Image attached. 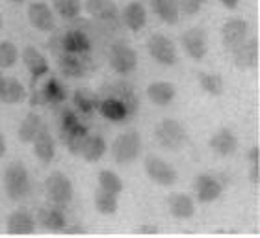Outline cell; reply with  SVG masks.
Here are the masks:
<instances>
[{"label": "cell", "instance_id": "obj_34", "mask_svg": "<svg viewBox=\"0 0 260 238\" xmlns=\"http://www.w3.org/2000/svg\"><path fill=\"white\" fill-rule=\"evenodd\" d=\"M73 99H75L76 108L80 110V112H84V114H89V112H93L99 106L97 97L89 90H76Z\"/></svg>", "mask_w": 260, "mask_h": 238}, {"label": "cell", "instance_id": "obj_27", "mask_svg": "<svg viewBox=\"0 0 260 238\" xmlns=\"http://www.w3.org/2000/svg\"><path fill=\"white\" fill-rule=\"evenodd\" d=\"M58 67H60V71L65 76H71V78H82V76L86 75V65H84V62L76 58L75 54H71V52L65 56H60Z\"/></svg>", "mask_w": 260, "mask_h": 238}, {"label": "cell", "instance_id": "obj_25", "mask_svg": "<svg viewBox=\"0 0 260 238\" xmlns=\"http://www.w3.org/2000/svg\"><path fill=\"white\" fill-rule=\"evenodd\" d=\"M41 127H43L41 117H39L38 114L30 112L26 117L22 119V123L19 125V132H17V136H19V140H21L22 143H32L34 138H36L38 132L41 130Z\"/></svg>", "mask_w": 260, "mask_h": 238}, {"label": "cell", "instance_id": "obj_39", "mask_svg": "<svg viewBox=\"0 0 260 238\" xmlns=\"http://www.w3.org/2000/svg\"><path fill=\"white\" fill-rule=\"evenodd\" d=\"M136 234H158L160 231H158V227H154V225H140L138 229H134Z\"/></svg>", "mask_w": 260, "mask_h": 238}, {"label": "cell", "instance_id": "obj_22", "mask_svg": "<svg viewBox=\"0 0 260 238\" xmlns=\"http://www.w3.org/2000/svg\"><path fill=\"white\" fill-rule=\"evenodd\" d=\"M151 8L164 22H168V24H177L179 22V0H151Z\"/></svg>", "mask_w": 260, "mask_h": 238}, {"label": "cell", "instance_id": "obj_4", "mask_svg": "<svg viewBox=\"0 0 260 238\" xmlns=\"http://www.w3.org/2000/svg\"><path fill=\"white\" fill-rule=\"evenodd\" d=\"M45 190L47 195L52 203H56L58 206H63L67 203H71L73 199V184L67 178V175H63L61 171H52L45 181Z\"/></svg>", "mask_w": 260, "mask_h": 238}, {"label": "cell", "instance_id": "obj_2", "mask_svg": "<svg viewBox=\"0 0 260 238\" xmlns=\"http://www.w3.org/2000/svg\"><path fill=\"white\" fill-rule=\"evenodd\" d=\"M141 153V136L134 130L125 132L115 138V141L112 143V157L117 164L126 166L132 164L134 160H138Z\"/></svg>", "mask_w": 260, "mask_h": 238}, {"label": "cell", "instance_id": "obj_23", "mask_svg": "<svg viewBox=\"0 0 260 238\" xmlns=\"http://www.w3.org/2000/svg\"><path fill=\"white\" fill-rule=\"evenodd\" d=\"M26 99V90L21 82L15 78H4V84L0 87V101L6 104H17Z\"/></svg>", "mask_w": 260, "mask_h": 238}, {"label": "cell", "instance_id": "obj_20", "mask_svg": "<svg viewBox=\"0 0 260 238\" xmlns=\"http://www.w3.org/2000/svg\"><path fill=\"white\" fill-rule=\"evenodd\" d=\"M175 93H177V90L171 82H152L151 86L147 87V97L156 106H168L175 99Z\"/></svg>", "mask_w": 260, "mask_h": 238}, {"label": "cell", "instance_id": "obj_10", "mask_svg": "<svg viewBox=\"0 0 260 238\" xmlns=\"http://www.w3.org/2000/svg\"><path fill=\"white\" fill-rule=\"evenodd\" d=\"M193 190L201 203H212L221 195L223 184L212 175H199L193 181Z\"/></svg>", "mask_w": 260, "mask_h": 238}, {"label": "cell", "instance_id": "obj_26", "mask_svg": "<svg viewBox=\"0 0 260 238\" xmlns=\"http://www.w3.org/2000/svg\"><path fill=\"white\" fill-rule=\"evenodd\" d=\"M39 223L47 231H52V233H61L63 227L67 225L63 212L60 209H43V211H39Z\"/></svg>", "mask_w": 260, "mask_h": 238}, {"label": "cell", "instance_id": "obj_6", "mask_svg": "<svg viewBox=\"0 0 260 238\" xmlns=\"http://www.w3.org/2000/svg\"><path fill=\"white\" fill-rule=\"evenodd\" d=\"M110 65L119 75H130L138 67V54L126 43H114L110 49Z\"/></svg>", "mask_w": 260, "mask_h": 238}, {"label": "cell", "instance_id": "obj_18", "mask_svg": "<svg viewBox=\"0 0 260 238\" xmlns=\"http://www.w3.org/2000/svg\"><path fill=\"white\" fill-rule=\"evenodd\" d=\"M121 19H123V22H125L132 32H138V30H141V28L145 26L147 22L145 6L141 4V2H130L125 10H123V13H121Z\"/></svg>", "mask_w": 260, "mask_h": 238}, {"label": "cell", "instance_id": "obj_38", "mask_svg": "<svg viewBox=\"0 0 260 238\" xmlns=\"http://www.w3.org/2000/svg\"><path fill=\"white\" fill-rule=\"evenodd\" d=\"M78 123H80V121L76 119V115L67 110V112L61 115V132H67V130H71L73 127H76Z\"/></svg>", "mask_w": 260, "mask_h": 238}, {"label": "cell", "instance_id": "obj_17", "mask_svg": "<svg viewBox=\"0 0 260 238\" xmlns=\"http://www.w3.org/2000/svg\"><path fill=\"white\" fill-rule=\"evenodd\" d=\"M106 153V141H104L103 136L91 134L84 138V143H82L80 149V157L87 162H99L101 158L104 157Z\"/></svg>", "mask_w": 260, "mask_h": 238}, {"label": "cell", "instance_id": "obj_3", "mask_svg": "<svg viewBox=\"0 0 260 238\" xmlns=\"http://www.w3.org/2000/svg\"><path fill=\"white\" fill-rule=\"evenodd\" d=\"M154 136H156V141L164 149L168 151H179L180 147L184 145L186 140H188V134H186L184 127L175 121V119H164L156 125L154 129Z\"/></svg>", "mask_w": 260, "mask_h": 238}, {"label": "cell", "instance_id": "obj_46", "mask_svg": "<svg viewBox=\"0 0 260 238\" xmlns=\"http://www.w3.org/2000/svg\"><path fill=\"white\" fill-rule=\"evenodd\" d=\"M11 2H19V4H21V2H24V0H11Z\"/></svg>", "mask_w": 260, "mask_h": 238}, {"label": "cell", "instance_id": "obj_36", "mask_svg": "<svg viewBox=\"0 0 260 238\" xmlns=\"http://www.w3.org/2000/svg\"><path fill=\"white\" fill-rule=\"evenodd\" d=\"M52 2H54L56 11L63 19H75L80 13V0H52Z\"/></svg>", "mask_w": 260, "mask_h": 238}, {"label": "cell", "instance_id": "obj_31", "mask_svg": "<svg viewBox=\"0 0 260 238\" xmlns=\"http://www.w3.org/2000/svg\"><path fill=\"white\" fill-rule=\"evenodd\" d=\"M99 188H103L104 192L114 195H119L123 192V181L119 178V175L110 169H103L99 173Z\"/></svg>", "mask_w": 260, "mask_h": 238}, {"label": "cell", "instance_id": "obj_30", "mask_svg": "<svg viewBox=\"0 0 260 238\" xmlns=\"http://www.w3.org/2000/svg\"><path fill=\"white\" fill-rule=\"evenodd\" d=\"M61 136H63L67 149H69L73 155H80V149H82V143H84V138L87 136V129L84 127V125L78 123L76 127H73L71 130L63 132Z\"/></svg>", "mask_w": 260, "mask_h": 238}, {"label": "cell", "instance_id": "obj_41", "mask_svg": "<svg viewBox=\"0 0 260 238\" xmlns=\"http://www.w3.org/2000/svg\"><path fill=\"white\" fill-rule=\"evenodd\" d=\"M247 158H249V164H260V147L258 145L251 147Z\"/></svg>", "mask_w": 260, "mask_h": 238}, {"label": "cell", "instance_id": "obj_5", "mask_svg": "<svg viewBox=\"0 0 260 238\" xmlns=\"http://www.w3.org/2000/svg\"><path fill=\"white\" fill-rule=\"evenodd\" d=\"M143 166H145L147 177L151 178L152 183L160 184V186H173L179 178L173 166L162 160L160 157H147Z\"/></svg>", "mask_w": 260, "mask_h": 238}, {"label": "cell", "instance_id": "obj_33", "mask_svg": "<svg viewBox=\"0 0 260 238\" xmlns=\"http://www.w3.org/2000/svg\"><path fill=\"white\" fill-rule=\"evenodd\" d=\"M41 95H43L45 103H50V104H58L65 101V90L58 78H49L45 87L41 90Z\"/></svg>", "mask_w": 260, "mask_h": 238}, {"label": "cell", "instance_id": "obj_37", "mask_svg": "<svg viewBox=\"0 0 260 238\" xmlns=\"http://www.w3.org/2000/svg\"><path fill=\"white\" fill-rule=\"evenodd\" d=\"M205 0H179V8L186 15H195L203 8Z\"/></svg>", "mask_w": 260, "mask_h": 238}, {"label": "cell", "instance_id": "obj_42", "mask_svg": "<svg viewBox=\"0 0 260 238\" xmlns=\"http://www.w3.org/2000/svg\"><path fill=\"white\" fill-rule=\"evenodd\" d=\"M61 233L63 234H86V229L84 227H67V225H65Z\"/></svg>", "mask_w": 260, "mask_h": 238}, {"label": "cell", "instance_id": "obj_8", "mask_svg": "<svg viewBox=\"0 0 260 238\" xmlns=\"http://www.w3.org/2000/svg\"><path fill=\"white\" fill-rule=\"evenodd\" d=\"M182 47H184L186 54L190 56L195 62H201V60L206 56V34L203 28H191V30H186L182 34Z\"/></svg>", "mask_w": 260, "mask_h": 238}, {"label": "cell", "instance_id": "obj_40", "mask_svg": "<svg viewBox=\"0 0 260 238\" xmlns=\"http://www.w3.org/2000/svg\"><path fill=\"white\" fill-rule=\"evenodd\" d=\"M249 178H251V183H255L256 186L260 184V164H251Z\"/></svg>", "mask_w": 260, "mask_h": 238}, {"label": "cell", "instance_id": "obj_28", "mask_svg": "<svg viewBox=\"0 0 260 238\" xmlns=\"http://www.w3.org/2000/svg\"><path fill=\"white\" fill-rule=\"evenodd\" d=\"M99 110L110 121H125L128 117L125 104L121 103L119 99H106L103 103H99Z\"/></svg>", "mask_w": 260, "mask_h": 238}, {"label": "cell", "instance_id": "obj_29", "mask_svg": "<svg viewBox=\"0 0 260 238\" xmlns=\"http://www.w3.org/2000/svg\"><path fill=\"white\" fill-rule=\"evenodd\" d=\"M95 209H97L99 214H104V216H112L117 212L119 209V203H117V195L114 194H108V192H104L103 188H99L95 192Z\"/></svg>", "mask_w": 260, "mask_h": 238}, {"label": "cell", "instance_id": "obj_45", "mask_svg": "<svg viewBox=\"0 0 260 238\" xmlns=\"http://www.w3.org/2000/svg\"><path fill=\"white\" fill-rule=\"evenodd\" d=\"M2 84H4V76L0 75V87H2Z\"/></svg>", "mask_w": 260, "mask_h": 238}, {"label": "cell", "instance_id": "obj_35", "mask_svg": "<svg viewBox=\"0 0 260 238\" xmlns=\"http://www.w3.org/2000/svg\"><path fill=\"white\" fill-rule=\"evenodd\" d=\"M19 58V50L11 41H0V69L13 67Z\"/></svg>", "mask_w": 260, "mask_h": 238}, {"label": "cell", "instance_id": "obj_24", "mask_svg": "<svg viewBox=\"0 0 260 238\" xmlns=\"http://www.w3.org/2000/svg\"><path fill=\"white\" fill-rule=\"evenodd\" d=\"M61 47H63L67 52L71 54H82V52H87L91 43L84 32L80 30H71L63 36V41H61Z\"/></svg>", "mask_w": 260, "mask_h": 238}, {"label": "cell", "instance_id": "obj_43", "mask_svg": "<svg viewBox=\"0 0 260 238\" xmlns=\"http://www.w3.org/2000/svg\"><path fill=\"white\" fill-rule=\"evenodd\" d=\"M227 10H234V8H238V2L240 0H219Z\"/></svg>", "mask_w": 260, "mask_h": 238}, {"label": "cell", "instance_id": "obj_12", "mask_svg": "<svg viewBox=\"0 0 260 238\" xmlns=\"http://www.w3.org/2000/svg\"><path fill=\"white\" fill-rule=\"evenodd\" d=\"M234 52V65L240 69H253L258 65V39H249L238 45Z\"/></svg>", "mask_w": 260, "mask_h": 238}, {"label": "cell", "instance_id": "obj_9", "mask_svg": "<svg viewBox=\"0 0 260 238\" xmlns=\"http://www.w3.org/2000/svg\"><path fill=\"white\" fill-rule=\"evenodd\" d=\"M247 22L242 19H233L223 24L221 28V41L227 50H234L238 45H242L247 39Z\"/></svg>", "mask_w": 260, "mask_h": 238}, {"label": "cell", "instance_id": "obj_13", "mask_svg": "<svg viewBox=\"0 0 260 238\" xmlns=\"http://www.w3.org/2000/svg\"><path fill=\"white\" fill-rule=\"evenodd\" d=\"M34 153H36V157L41 160L43 164H49L52 162V158L56 155V143H54V138L50 136L49 129L47 127H41V130L38 132V136L34 138Z\"/></svg>", "mask_w": 260, "mask_h": 238}, {"label": "cell", "instance_id": "obj_16", "mask_svg": "<svg viewBox=\"0 0 260 238\" xmlns=\"http://www.w3.org/2000/svg\"><path fill=\"white\" fill-rule=\"evenodd\" d=\"M86 11L101 21H115L119 17V10L114 0H86Z\"/></svg>", "mask_w": 260, "mask_h": 238}, {"label": "cell", "instance_id": "obj_47", "mask_svg": "<svg viewBox=\"0 0 260 238\" xmlns=\"http://www.w3.org/2000/svg\"><path fill=\"white\" fill-rule=\"evenodd\" d=\"M0 28H2V15H0Z\"/></svg>", "mask_w": 260, "mask_h": 238}, {"label": "cell", "instance_id": "obj_11", "mask_svg": "<svg viewBox=\"0 0 260 238\" xmlns=\"http://www.w3.org/2000/svg\"><path fill=\"white\" fill-rule=\"evenodd\" d=\"M28 21L39 32H50L54 28V13L43 2H32L28 6Z\"/></svg>", "mask_w": 260, "mask_h": 238}, {"label": "cell", "instance_id": "obj_1", "mask_svg": "<svg viewBox=\"0 0 260 238\" xmlns=\"http://www.w3.org/2000/svg\"><path fill=\"white\" fill-rule=\"evenodd\" d=\"M4 188L8 197L19 201L30 194V178L22 162H11L4 171Z\"/></svg>", "mask_w": 260, "mask_h": 238}, {"label": "cell", "instance_id": "obj_14", "mask_svg": "<svg viewBox=\"0 0 260 238\" xmlns=\"http://www.w3.org/2000/svg\"><path fill=\"white\" fill-rule=\"evenodd\" d=\"M210 149L217 153L219 157H231L238 149V138L229 129L217 130L216 134L210 138Z\"/></svg>", "mask_w": 260, "mask_h": 238}, {"label": "cell", "instance_id": "obj_19", "mask_svg": "<svg viewBox=\"0 0 260 238\" xmlns=\"http://www.w3.org/2000/svg\"><path fill=\"white\" fill-rule=\"evenodd\" d=\"M6 231L10 234H32L36 231L34 218L24 211H15L8 218Z\"/></svg>", "mask_w": 260, "mask_h": 238}, {"label": "cell", "instance_id": "obj_32", "mask_svg": "<svg viewBox=\"0 0 260 238\" xmlns=\"http://www.w3.org/2000/svg\"><path fill=\"white\" fill-rule=\"evenodd\" d=\"M197 80H199V86L205 90L208 95H221L223 93V78L217 73H199L197 75Z\"/></svg>", "mask_w": 260, "mask_h": 238}, {"label": "cell", "instance_id": "obj_21", "mask_svg": "<svg viewBox=\"0 0 260 238\" xmlns=\"http://www.w3.org/2000/svg\"><path fill=\"white\" fill-rule=\"evenodd\" d=\"M168 206H169V212L175 218H179V220H188V218H191L195 214V205L190 195H184V194L169 195Z\"/></svg>", "mask_w": 260, "mask_h": 238}, {"label": "cell", "instance_id": "obj_15", "mask_svg": "<svg viewBox=\"0 0 260 238\" xmlns=\"http://www.w3.org/2000/svg\"><path fill=\"white\" fill-rule=\"evenodd\" d=\"M22 62H24L26 69L32 75V82L39 80L41 76L49 73V64H47L45 56L38 49H34V47H26V49L22 50Z\"/></svg>", "mask_w": 260, "mask_h": 238}, {"label": "cell", "instance_id": "obj_7", "mask_svg": "<svg viewBox=\"0 0 260 238\" xmlns=\"http://www.w3.org/2000/svg\"><path fill=\"white\" fill-rule=\"evenodd\" d=\"M147 50L152 56V60H156L158 64L162 65H175L177 64V47L173 41L162 34H152L149 41H147Z\"/></svg>", "mask_w": 260, "mask_h": 238}, {"label": "cell", "instance_id": "obj_44", "mask_svg": "<svg viewBox=\"0 0 260 238\" xmlns=\"http://www.w3.org/2000/svg\"><path fill=\"white\" fill-rule=\"evenodd\" d=\"M6 155V140H4V134L0 132V158Z\"/></svg>", "mask_w": 260, "mask_h": 238}]
</instances>
